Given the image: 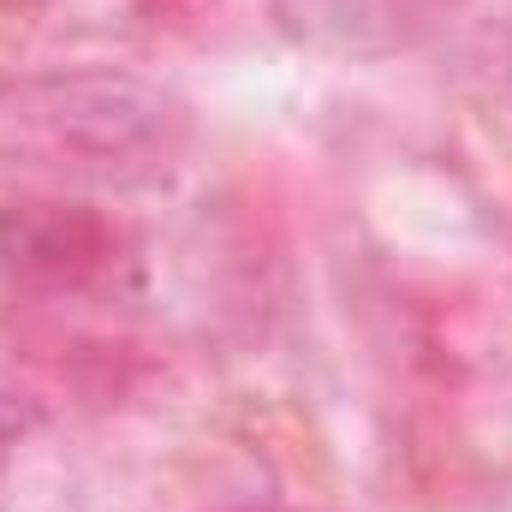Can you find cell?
I'll use <instances>...</instances> for the list:
<instances>
[{
    "instance_id": "cell-1",
    "label": "cell",
    "mask_w": 512,
    "mask_h": 512,
    "mask_svg": "<svg viewBox=\"0 0 512 512\" xmlns=\"http://www.w3.org/2000/svg\"><path fill=\"white\" fill-rule=\"evenodd\" d=\"M18 435H24V417H18V405H12V399L0 393V459H6L12 447H18Z\"/></svg>"
}]
</instances>
